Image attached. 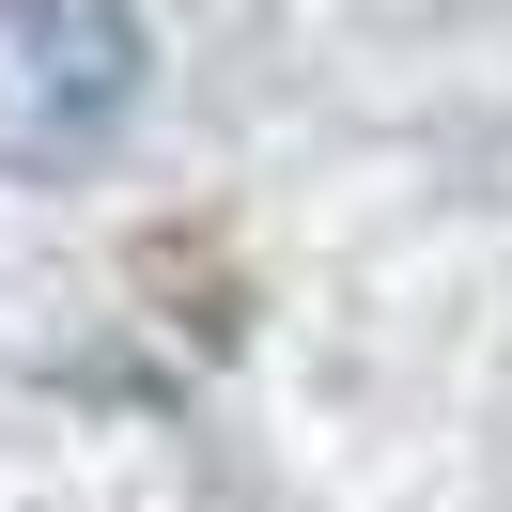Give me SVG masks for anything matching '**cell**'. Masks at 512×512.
Returning <instances> with one entry per match:
<instances>
[{
	"label": "cell",
	"mask_w": 512,
	"mask_h": 512,
	"mask_svg": "<svg viewBox=\"0 0 512 512\" xmlns=\"http://www.w3.org/2000/svg\"><path fill=\"white\" fill-rule=\"evenodd\" d=\"M140 109V16L125 0H0V187H63Z\"/></svg>",
	"instance_id": "6da1fadb"
}]
</instances>
